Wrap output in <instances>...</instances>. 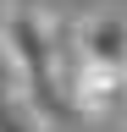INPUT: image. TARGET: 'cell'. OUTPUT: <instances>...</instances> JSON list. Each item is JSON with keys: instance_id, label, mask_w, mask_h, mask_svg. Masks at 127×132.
<instances>
[{"instance_id": "2", "label": "cell", "mask_w": 127, "mask_h": 132, "mask_svg": "<svg viewBox=\"0 0 127 132\" xmlns=\"http://www.w3.org/2000/svg\"><path fill=\"white\" fill-rule=\"evenodd\" d=\"M72 44H77V61H100V66L127 72V6H100V11L77 16Z\"/></svg>"}, {"instance_id": "4", "label": "cell", "mask_w": 127, "mask_h": 132, "mask_svg": "<svg viewBox=\"0 0 127 132\" xmlns=\"http://www.w3.org/2000/svg\"><path fill=\"white\" fill-rule=\"evenodd\" d=\"M0 132H50V127H44L11 88H0Z\"/></svg>"}, {"instance_id": "3", "label": "cell", "mask_w": 127, "mask_h": 132, "mask_svg": "<svg viewBox=\"0 0 127 132\" xmlns=\"http://www.w3.org/2000/svg\"><path fill=\"white\" fill-rule=\"evenodd\" d=\"M127 94V72L122 66H100V61H77L72 77H66V105L77 116H88V121H100L122 105Z\"/></svg>"}, {"instance_id": "1", "label": "cell", "mask_w": 127, "mask_h": 132, "mask_svg": "<svg viewBox=\"0 0 127 132\" xmlns=\"http://www.w3.org/2000/svg\"><path fill=\"white\" fill-rule=\"evenodd\" d=\"M0 50H6V66H11V94L50 127L55 116L66 110L61 72H55V33H50V16H44L39 6H11L6 16H0Z\"/></svg>"}]
</instances>
